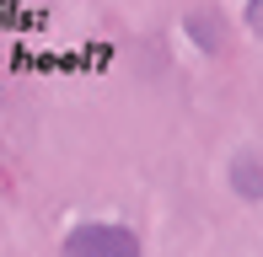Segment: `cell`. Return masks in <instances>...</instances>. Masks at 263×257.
<instances>
[{
	"instance_id": "1",
	"label": "cell",
	"mask_w": 263,
	"mask_h": 257,
	"mask_svg": "<svg viewBox=\"0 0 263 257\" xmlns=\"http://www.w3.org/2000/svg\"><path fill=\"white\" fill-rule=\"evenodd\" d=\"M65 257H140V236L118 220H86L59 241Z\"/></svg>"
},
{
	"instance_id": "4",
	"label": "cell",
	"mask_w": 263,
	"mask_h": 257,
	"mask_svg": "<svg viewBox=\"0 0 263 257\" xmlns=\"http://www.w3.org/2000/svg\"><path fill=\"white\" fill-rule=\"evenodd\" d=\"M253 6H263V0H253Z\"/></svg>"
},
{
	"instance_id": "3",
	"label": "cell",
	"mask_w": 263,
	"mask_h": 257,
	"mask_svg": "<svg viewBox=\"0 0 263 257\" xmlns=\"http://www.w3.org/2000/svg\"><path fill=\"white\" fill-rule=\"evenodd\" d=\"M188 32L199 38V49H220V38H226V27H220L215 16H210V27H204V16H194V22H188Z\"/></svg>"
},
{
	"instance_id": "2",
	"label": "cell",
	"mask_w": 263,
	"mask_h": 257,
	"mask_svg": "<svg viewBox=\"0 0 263 257\" xmlns=\"http://www.w3.org/2000/svg\"><path fill=\"white\" fill-rule=\"evenodd\" d=\"M231 193L236 198H263V156H236L231 161Z\"/></svg>"
}]
</instances>
